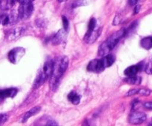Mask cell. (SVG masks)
Masks as SVG:
<instances>
[{
  "label": "cell",
  "mask_w": 152,
  "mask_h": 126,
  "mask_svg": "<svg viewBox=\"0 0 152 126\" xmlns=\"http://www.w3.org/2000/svg\"><path fill=\"white\" fill-rule=\"evenodd\" d=\"M57 1H59V2H63V1H67V0H57Z\"/></svg>",
  "instance_id": "cell-31"
},
{
  "label": "cell",
  "mask_w": 152,
  "mask_h": 126,
  "mask_svg": "<svg viewBox=\"0 0 152 126\" xmlns=\"http://www.w3.org/2000/svg\"><path fill=\"white\" fill-rule=\"evenodd\" d=\"M17 92L18 90L16 88H14V87L0 90V102L7 99V98L14 97L17 94Z\"/></svg>",
  "instance_id": "cell-11"
},
{
  "label": "cell",
  "mask_w": 152,
  "mask_h": 126,
  "mask_svg": "<svg viewBox=\"0 0 152 126\" xmlns=\"http://www.w3.org/2000/svg\"><path fill=\"white\" fill-rule=\"evenodd\" d=\"M24 33H25V28L18 27V28L10 30L6 34V38L8 41H13L19 38Z\"/></svg>",
  "instance_id": "cell-9"
},
{
  "label": "cell",
  "mask_w": 152,
  "mask_h": 126,
  "mask_svg": "<svg viewBox=\"0 0 152 126\" xmlns=\"http://www.w3.org/2000/svg\"><path fill=\"white\" fill-rule=\"evenodd\" d=\"M15 2V0H0V10H10L14 6Z\"/></svg>",
  "instance_id": "cell-16"
},
{
  "label": "cell",
  "mask_w": 152,
  "mask_h": 126,
  "mask_svg": "<svg viewBox=\"0 0 152 126\" xmlns=\"http://www.w3.org/2000/svg\"><path fill=\"white\" fill-rule=\"evenodd\" d=\"M87 4V1L86 0H76L73 2L71 7L72 8H76V7H80V6H84Z\"/></svg>",
  "instance_id": "cell-20"
},
{
  "label": "cell",
  "mask_w": 152,
  "mask_h": 126,
  "mask_svg": "<svg viewBox=\"0 0 152 126\" xmlns=\"http://www.w3.org/2000/svg\"><path fill=\"white\" fill-rule=\"evenodd\" d=\"M68 100H69L70 102L73 104V105H77L80 104V99H81V97H80V96H79V95L77 94L76 92L72 91L68 95Z\"/></svg>",
  "instance_id": "cell-17"
},
{
  "label": "cell",
  "mask_w": 152,
  "mask_h": 126,
  "mask_svg": "<svg viewBox=\"0 0 152 126\" xmlns=\"http://www.w3.org/2000/svg\"><path fill=\"white\" fill-rule=\"evenodd\" d=\"M34 7L32 2L22 3L20 4V6L18 10V15L19 19H27L31 17L34 12Z\"/></svg>",
  "instance_id": "cell-3"
},
{
  "label": "cell",
  "mask_w": 152,
  "mask_h": 126,
  "mask_svg": "<svg viewBox=\"0 0 152 126\" xmlns=\"http://www.w3.org/2000/svg\"><path fill=\"white\" fill-rule=\"evenodd\" d=\"M53 65H54V61L52 59H49L43 65V68H42L41 71L43 73L46 78L48 79L51 76L53 70Z\"/></svg>",
  "instance_id": "cell-12"
},
{
  "label": "cell",
  "mask_w": 152,
  "mask_h": 126,
  "mask_svg": "<svg viewBox=\"0 0 152 126\" xmlns=\"http://www.w3.org/2000/svg\"><path fill=\"white\" fill-rule=\"evenodd\" d=\"M137 93L139 94L142 95V96H149L151 93V91L148 89L146 88H142V89H138Z\"/></svg>",
  "instance_id": "cell-21"
},
{
  "label": "cell",
  "mask_w": 152,
  "mask_h": 126,
  "mask_svg": "<svg viewBox=\"0 0 152 126\" xmlns=\"http://www.w3.org/2000/svg\"><path fill=\"white\" fill-rule=\"evenodd\" d=\"M139 1V0H129V4L131 6H135L137 2Z\"/></svg>",
  "instance_id": "cell-29"
},
{
  "label": "cell",
  "mask_w": 152,
  "mask_h": 126,
  "mask_svg": "<svg viewBox=\"0 0 152 126\" xmlns=\"http://www.w3.org/2000/svg\"><path fill=\"white\" fill-rule=\"evenodd\" d=\"M140 44L145 50H150L152 48V36H147L140 41Z\"/></svg>",
  "instance_id": "cell-18"
},
{
  "label": "cell",
  "mask_w": 152,
  "mask_h": 126,
  "mask_svg": "<svg viewBox=\"0 0 152 126\" xmlns=\"http://www.w3.org/2000/svg\"><path fill=\"white\" fill-rule=\"evenodd\" d=\"M69 60L67 56H62L59 58L56 62H54L53 73L50 76V87L52 90H55L59 85V81L62 78V75L67 71Z\"/></svg>",
  "instance_id": "cell-1"
},
{
  "label": "cell",
  "mask_w": 152,
  "mask_h": 126,
  "mask_svg": "<svg viewBox=\"0 0 152 126\" xmlns=\"http://www.w3.org/2000/svg\"><path fill=\"white\" fill-rule=\"evenodd\" d=\"M125 36H126V29L125 28H123V29L113 34L111 36L108 37L105 42H103L100 44L99 49H98V55L99 56H104L108 54L115 47V46L120 41V39Z\"/></svg>",
  "instance_id": "cell-2"
},
{
  "label": "cell",
  "mask_w": 152,
  "mask_h": 126,
  "mask_svg": "<svg viewBox=\"0 0 152 126\" xmlns=\"http://www.w3.org/2000/svg\"><path fill=\"white\" fill-rule=\"evenodd\" d=\"M142 65L140 63L137 64V65H132V66L126 68L124 71L125 75L127 76H135L137 74L138 72L142 70Z\"/></svg>",
  "instance_id": "cell-13"
},
{
  "label": "cell",
  "mask_w": 152,
  "mask_h": 126,
  "mask_svg": "<svg viewBox=\"0 0 152 126\" xmlns=\"http://www.w3.org/2000/svg\"><path fill=\"white\" fill-rule=\"evenodd\" d=\"M144 107L147 109H149V110H152V102H145L144 104Z\"/></svg>",
  "instance_id": "cell-27"
},
{
  "label": "cell",
  "mask_w": 152,
  "mask_h": 126,
  "mask_svg": "<svg viewBox=\"0 0 152 126\" xmlns=\"http://www.w3.org/2000/svg\"><path fill=\"white\" fill-rule=\"evenodd\" d=\"M146 114L145 113L135 111V112H133L129 116V121L132 124L137 125L144 122L146 120Z\"/></svg>",
  "instance_id": "cell-8"
},
{
  "label": "cell",
  "mask_w": 152,
  "mask_h": 126,
  "mask_svg": "<svg viewBox=\"0 0 152 126\" xmlns=\"http://www.w3.org/2000/svg\"><path fill=\"white\" fill-rule=\"evenodd\" d=\"M150 125H152V119H151V123Z\"/></svg>",
  "instance_id": "cell-32"
},
{
  "label": "cell",
  "mask_w": 152,
  "mask_h": 126,
  "mask_svg": "<svg viewBox=\"0 0 152 126\" xmlns=\"http://www.w3.org/2000/svg\"><path fill=\"white\" fill-rule=\"evenodd\" d=\"M87 70L88 71H91V72L101 73L105 70V68L102 65V62L101 59H95L89 62L88 65L87 67Z\"/></svg>",
  "instance_id": "cell-7"
},
{
  "label": "cell",
  "mask_w": 152,
  "mask_h": 126,
  "mask_svg": "<svg viewBox=\"0 0 152 126\" xmlns=\"http://www.w3.org/2000/svg\"><path fill=\"white\" fill-rule=\"evenodd\" d=\"M8 119V116L6 114H0V125L5 123Z\"/></svg>",
  "instance_id": "cell-24"
},
{
  "label": "cell",
  "mask_w": 152,
  "mask_h": 126,
  "mask_svg": "<svg viewBox=\"0 0 152 126\" xmlns=\"http://www.w3.org/2000/svg\"><path fill=\"white\" fill-rule=\"evenodd\" d=\"M120 23V16H119V15H117V16H115V18H114V22H113V25H119Z\"/></svg>",
  "instance_id": "cell-26"
},
{
  "label": "cell",
  "mask_w": 152,
  "mask_h": 126,
  "mask_svg": "<svg viewBox=\"0 0 152 126\" xmlns=\"http://www.w3.org/2000/svg\"><path fill=\"white\" fill-rule=\"evenodd\" d=\"M19 20L18 12H11L10 13H5V14L0 15V25H12L16 24Z\"/></svg>",
  "instance_id": "cell-5"
},
{
  "label": "cell",
  "mask_w": 152,
  "mask_h": 126,
  "mask_svg": "<svg viewBox=\"0 0 152 126\" xmlns=\"http://www.w3.org/2000/svg\"><path fill=\"white\" fill-rule=\"evenodd\" d=\"M18 2H19L20 4H22V3H28V2H32L34 0H16Z\"/></svg>",
  "instance_id": "cell-30"
},
{
  "label": "cell",
  "mask_w": 152,
  "mask_h": 126,
  "mask_svg": "<svg viewBox=\"0 0 152 126\" xmlns=\"http://www.w3.org/2000/svg\"><path fill=\"white\" fill-rule=\"evenodd\" d=\"M101 33V29L99 26L96 25V27L94 29L88 30L87 33L84 36V41L87 44H92L94 42L96 41L98 37L99 36Z\"/></svg>",
  "instance_id": "cell-6"
},
{
  "label": "cell",
  "mask_w": 152,
  "mask_h": 126,
  "mask_svg": "<svg viewBox=\"0 0 152 126\" xmlns=\"http://www.w3.org/2000/svg\"><path fill=\"white\" fill-rule=\"evenodd\" d=\"M62 24H63V27H64L63 28L65 30V31H68V28H69V21H68V19H67L66 16H62Z\"/></svg>",
  "instance_id": "cell-22"
},
{
  "label": "cell",
  "mask_w": 152,
  "mask_h": 126,
  "mask_svg": "<svg viewBox=\"0 0 152 126\" xmlns=\"http://www.w3.org/2000/svg\"><path fill=\"white\" fill-rule=\"evenodd\" d=\"M40 110H41V107L39 106H35L33 108H31L30 111H28V112L25 113V114H24V116L22 117V123L26 122L28 121L31 117H32L33 116L38 114V113L40 111Z\"/></svg>",
  "instance_id": "cell-14"
},
{
  "label": "cell",
  "mask_w": 152,
  "mask_h": 126,
  "mask_svg": "<svg viewBox=\"0 0 152 126\" xmlns=\"http://www.w3.org/2000/svg\"><path fill=\"white\" fill-rule=\"evenodd\" d=\"M145 71L147 74H152V59L147 63L146 66L145 68Z\"/></svg>",
  "instance_id": "cell-23"
},
{
  "label": "cell",
  "mask_w": 152,
  "mask_h": 126,
  "mask_svg": "<svg viewBox=\"0 0 152 126\" xmlns=\"http://www.w3.org/2000/svg\"><path fill=\"white\" fill-rule=\"evenodd\" d=\"M140 4H136L134 7V14H137L140 12Z\"/></svg>",
  "instance_id": "cell-28"
},
{
  "label": "cell",
  "mask_w": 152,
  "mask_h": 126,
  "mask_svg": "<svg viewBox=\"0 0 152 126\" xmlns=\"http://www.w3.org/2000/svg\"><path fill=\"white\" fill-rule=\"evenodd\" d=\"M67 38V31L65 29H60L52 39V44L53 45H57L60 44L63 42Z\"/></svg>",
  "instance_id": "cell-10"
},
{
  "label": "cell",
  "mask_w": 152,
  "mask_h": 126,
  "mask_svg": "<svg viewBox=\"0 0 152 126\" xmlns=\"http://www.w3.org/2000/svg\"><path fill=\"white\" fill-rule=\"evenodd\" d=\"M25 54V48L22 47H17L12 49L7 54L9 61L13 64H17L22 59L24 55Z\"/></svg>",
  "instance_id": "cell-4"
},
{
  "label": "cell",
  "mask_w": 152,
  "mask_h": 126,
  "mask_svg": "<svg viewBox=\"0 0 152 126\" xmlns=\"http://www.w3.org/2000/svg\"><path fill=\"white\" fill-rule=\"evenodd\" d=\"M101 60H102L103 66L105 69V68L111 67L114 63V62H115V56L112 54H107L105 56H102Z\"/></svg>",
  "instance_id": "cell-15"
},
{
  "label": "cell",
  "mask_w": 152,
  "mask_h": 126,
  "mask_svg": "<svg viewBox=\"0 0 152 126\" xmlns=\"http://www.w3.org/2000/svg\"><path fill=\"white\" fill-rule=\"evenodd\" d=\"M142 81V79L140 76H137V75L132 76H128L125 79V82L131 84H140Z\"/></svg>",
  "instance_id": "cell-19"
},
{
  "label": "cell",
  "mask_w": 152,
  "mask_h": 126,
  "mask_svg": "<svg viewBox=\"0 0 152 126\" xmlns=\"http://www.w3.org/2000/svg\"><path fill=\"white\" fill-rule=\"evenodd\" d=\"M138 92V89L137 88H134V89H132V90H129L127 93H126V96H132V95H134L136 93H137Z\"/></svg>",
  "instance_id": "cell-25"
}]
</instances>
